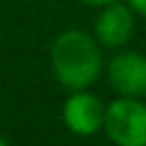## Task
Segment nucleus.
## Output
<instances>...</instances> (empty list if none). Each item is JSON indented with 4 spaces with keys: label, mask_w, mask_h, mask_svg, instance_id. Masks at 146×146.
<instances>
[{
    "label": "nucleus",
    "mask_w": 146,
    "mask_h": 146,
    "mask_svg": "<svg viewBox=\"0 0 146 146\" xmlns=\"http://www.w3.org/2000/svg\"><path fill=\"white\" fill-rule=\"evenodd\" d=\"M50 66L64 89H89L103 73V48L94 34L80 27L64 30L50 43Z\"/></svg>",
    "instance_id": "1"
},
{
    "label": "nucleus",
    "mask_w": 146,
    "mask_h": 146,
    "mask_svg": "<svg viewBox=\"0 0 146 146\" xmlns=\"http://www.w3.org/2000/svg\"><path fill=\"white\" fill-rule=\"evenodd\" d=\"M103 132L114 146H146V100L116 96L105 105Z\"/></svg>",
    "instance_id": "2"
},
{
    "label": "nucleus",
    "mask_w": 146,
    "mask_h": 146,
    "mask_svg": "<svg viewBox=\"0 0 146 146\" xmlns=\"http://www.w3.org/2000/svg\"><path fill=\"white\" fill-rule=\"evenodd\" d=\"M103 71L116 96L146 98V52L123 46L110 57Z\"/></svg>",
    "instance_id": "3"
},
{
    "label": "nucleus",
    "mask_w": 146,
    "mask_h": 146,
    "mask_svg": "<svg viewBox=\"0 0 146 146\" xmlns=\"http://www.w3.org/2000/svg\"><path fill=\"white\" fill-rule=\"evenodd\" d=\"M103 119H105V103L87 89L71 91L62 105V121L75 137L98 135L103 130Z\"/></svg>",
    "instance_id": "4"
},
{
    "label": "nucleus",
    "mask_w": 146,
    "mask_h": 146,
    "mask_svg": "<svg viewBox=\"0 0 146 146\" xmlns=\"http://www.w3.org/2000/svg\"><path fill=\"white\" fill-rule=\"evenodd\" d=\"M135 27H137L135 11L125 2L116 0L100 7L94 23V39L100 43V48L119 50L130 43V39L135 36Z\"/></svg>",
    "instance_id": "5"
},
{
    "label": "nucleus",
    "mask_w": 146,
    "mask_h": 146,
    "mask_svg": "<svg viewBox=\"0 0 146 146\" xmlns=\"http://www.w3.org/2000/svg\"><path fill=\"white\" fill-rule=\"evenodd\" d=\"M132 11L135 16H146V0H123Z\"/></svg>",
    "instance_id": "6"
},
{
    "label": "nucleus",
    "mask_w": 146,
    "mask_h": 146,
    "mask_svg": "<svg viewBox=\"0 0 146 146\" xmlns=\"http://www.w3.org/2000/svg\"><path fill=\"white\" fill-rule=\"evenodd\" d=\"M82 5H89V7H105V5H110V2H116V0H80Z\"/></svg>",
    "instance_id": "7"
},
{
    "label": "nucleus",
    "mask_w": 146,
    "mask_h": 146,
    "mask_svg": "<svg viewBox=\"0 0 146 146\" xmlns=\"http://www.w3.org/2000/svg\"><path fill=\"white\" fill-rule=\"evenodd\" d=\"M0 146H9V144L5 141V137H0Z\"/></svg>",
    "instance_id": "8"
}]
</instances>
